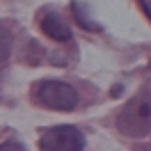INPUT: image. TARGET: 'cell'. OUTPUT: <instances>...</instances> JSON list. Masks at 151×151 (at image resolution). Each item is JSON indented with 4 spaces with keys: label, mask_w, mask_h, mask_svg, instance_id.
I'll return each instance as SVG.
<instances>
[{
    "label": "cell",
    "mask_w": 151,
    "mask_h": 151,
    "mask_svg": "<svg viewBox=\"0 0 151 151\" xmlns=\"http://www.w3.org/2000/svg\"><path fill=\"white\" fill-rule=\"evenodd\" d=\"M37 101L50 110H73L78 105V92L62 80H41L37 85Z\"/></svg>",
    "instance_id": "1"
},
{
    "label": "cell",
    "mask_w": 151,
    "mask_h": 151,
    "mask_svg": "<svg viewBox=\"0 0 151 151\" xmlns=\"http://www.w3.org/2000/svg\"><path fill=\"white\" fill-rule=\"evenodd\" d=\"M85 137L76 126H53L39 137V151H83Z\"/></svg>",
    "instance_id": "2"
},
{
    "label": "cell",
    "mask_w": 151,
    "mask_h": 151,
    "mask_svg": "<svg viewBox=\"0 0 151 151\" xmlns=\"http://www.w3.org/2000/svg\"><path fill=\"white\" fill-rule=\"evenodd\" d=\"M119 128L131 137H140L151 128V105L144 99H133L119 114Z\"/></svg>",
    "instance_id": "3"
},
{
    "label": "cell",
    "mask_w": 151,
    "mask_h": 151,
    "mask_svg": "<svg viewBox=\"0 0 151 151\" xmlns=\"http://www.w3.org/2000/svg\"><path fill=\"white\" fill-rule=\"evenodd\" d=\"M41 30H44V35H48L50 39H55V41H60V44L73 39L69 23H66L57 12H53V9L41 14Z\"/></svg>",
    "instance_id": "4"
},
{
    "label": "cell",
    "mask_w": 151,
    "mask_h": 151,
    "mask_svg": "<svg viewBox=\"0 0 151 151\" xmlns=\"http://www.w3.org/2000/svg\"><path fill=\"white\" fill-rule=\"evenodd\" d=\"M12 48V30L5 21H0V55H7Z\"/></svg>",
    "instance_id": "5"
},
{
    "label": "cell",
    "mask_w": 151,
    "mask_h": 151,
    "mask_svg": "<svg viewBox=\"0 0 151 151\" xmlns=\"http://www.w3.org/2000/svg\"><path fill=\"white\" fill-rule=\"evenodd\" d=\"M73 12H76V16L80 19V25H83V28H87V30H99V25H96V23H92V21H89L85 14L80 12V2H73Z\"/></svg>",
    "instance_id": "6"
},
{
    "label": "cell",
    "mask_w": 151,
    "mask_h": 151,
    "mask_svg": "<svg viewBox=\"0 0 151 151\" xmlns=\"http://www.w3.org/2000/svg\"><path fill=\"white\" fill-rule=\"evenodd\" d=\"M0 151H25V147L16 140H7V142L0 144Z\"/></svg>",
    "instance_id": "7"
},
{
    "label": "cell",
    "mask_w": 151,
    "mask_h": 151,
    "mask_svg": "<svg viewBox=\"0 0 151 151\" xmlns=\"http://www.w3.org/2000/svg\"><path fill=\"white\" fill-rule=\"evenodd\" d=\"M142 2V9H144V14L151 19V0H140Z\"/></svg>",
    "instance_id": "8"
},
{
    "label": "cell",
    "mask_w": 151,
    "mask_h": 151,
    "mask_svg": "<svg viewBox=\"0 0 151 151\" xmlns=\"http://www.w3.org/2000/svg\"><path fill=\"white\" fill-rule=\"evenodd\" d=\"M149 71H151V64H149Z\"/></svg>",
    "instance_id": "9"
}]
</instances>
